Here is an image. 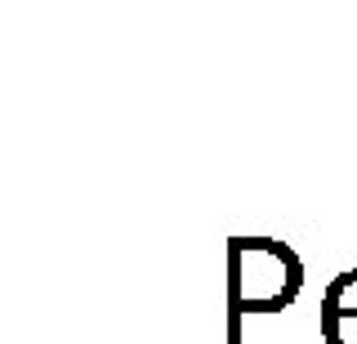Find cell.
Listing matches in <instances>:
<instances>
[{"mask_svg":"<svg viewBox=\"0 0 357 344\" xmlns=\"http://www.w3.org/2000/svg\"><path fill=\"white\" fill-rule=\"evenodd\" d=\"M304 286L299 255L273 237H232L228 241V344H241L245 313H277L295 304Z\"/></svg>","mask_w":357,"mask_h":344,"instance_id":"1","label":"cell"},{"mask_svg":"<svg viewBox=\"0 0 357 344\" xmlns=\"http://www.w3.org/2000/svg\"><path fill=\"white\" fill-rule=\"evenodd\" d=\"M321 317L357 322V269L340 273V277H335V282L326 286V295H321Z\"/></svg>","mask_w":357,"mask_h":344,"instance_id":"2","label":"cell"}]
</instances>
